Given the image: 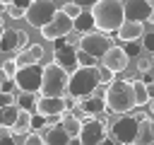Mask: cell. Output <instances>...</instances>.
<instances>
[{"mask_svg": "<svg viewBox=\"0 0 154 145\" xmlns=\"http://www.w3.org/2000/svg\"><path fill=\"white\" fill-rule=\"evenodd\" d=\"M46 123H48L46 116H41V114H31V130H41Z\"/></svg>", "mask_w": 154, "mask_h": 145, "instance_id": "cell-32", "label": "cell"}, {"mask_svg": "<svg viewBox=\"0 0 154 145\" xmlns=\"http://www.w3.org/2000/svg\"><path fill=\"white\" fill-rule=\"evenodd\" d=\"M96 60H99V58H94V56H89V53H84V51H77V68H94Z\"/></svg>", "mask_w": 154, "mask_h": 145, "instance_id": "cell-27", "label": "cell"}, {"mask_svg": "<svg viewBox=\"0 0 154 145\" xmlns=\"http://www.w3.org/2000/svg\"><path fill=\"white\" fill-rule=\"evenodd\" d=\"M10 104H17V97L12 92H2L0 89V106H10Z\"/></svg>", "mask_w": 154, "mask_h": 145, "instance_id": "cell-34", "label": "cell"}, {"mask_svg": "<svg viewBox=\"0 0 154 145\" xmlns=\"http://www.w3.org/2000/svg\"><path fill=\"white\" fill-rule=\"evenodd\" d=\"M152 70H154V56H152Z\"/></svg>", "mask_w": 154, "mask_h": 145, "instance_id": "cell-49", "label": "cell"}, {"mask_svg": "<svg viewBox=\"0 0 154 145\" xmlns=\"http://www.w3.org/2000/svg\"><path fill=\"white\" fill-rule=\"evenodd\" d=\"M132 94H135V106H147L149 104V92H147V85L144 80H132Z\"/></svg>", "mask_w": 154, "mask_h": 145, "instance_id": "cell-21", "label": "cell"}, {"mask_svg": "<svg viewBox=\"0 0 154 145\" xmlns=\"http://www.w3.org/2000/svg\"><path fill=\"white\" fill-rule=\"evenodd\" d=\"M99 80H101V85H108V82H113V72L108 68H101L99 70Z\"/></svg>", "mask_w": 154, "mask_h": 145, "instance_id": "cell-36", "label": "cell"}, {"mask_svg": "<svg viewBox=\"0 0 154 145\" xmlns=\"http://www.w3.org/2000/svg\"><path fill=\"white\" fill-rule=\"evenodd\" d=\"M2 12H7V5H5V2H0V14H2Z\"/></svg>", "mask_w": 154, "mask_h": 145, "instance_id": "cell-46", "label": "cell"}, {"mask_svg": "<svg viewBox=\"0 0 154 145\" xmlns=\"http://www.w3.org/2000/svg\"><path fill=\"white\" fill-rule=\"evenodd\" d=\"M29 46V36L22 29H5L0 39V53H12V51H24Z\"/></svg>", "mask_w": 154, "mask_h": 145, "instance_id": "cell-14", "label": "cell"}, {"mask_svg": "<svg viewBox=\"0 0 154 145\" xmlns=\"http://www.w3.org/2000/svg\"><path fill=\"white\" fill-rule=\"evenodd\" d=\"M67 145H82V143H79V138L75 135V138H70V143H67Z\"/></svg>", "mask_w": 154, "mask_h": 145, "instance_id": "cell-44", "label": "cell"}, {"mask_svg": "<svg viewBox=\"0 0 154 145\" xmlns=\"http://www.w3.org/2000/svg\"><path fill=\"white\" fill-rule=\"evenodd\" d=\"M55 12H58L55 0H31V5H29L26 12H24V19H26L31 27L41 29V27H46V24L55 17Z\"/></svg>", "mask_w": 154, "mask_h": 145, "instance_id": "cell-6", "label": "cell"}, {"mask_svg": "<svg viewBox=\"0 0 154 145\" xmlns=\"http://www.w3.org/2000/svg\"><path fill=\"white\" fill-rule=\"evenodd\" d=\"M41 58H43V46L31 44V46H26L24 51H19V56H17L14 60H17L19 68H24V65H36V63H41Z\"/></svg>", "mask_w": 154, "mask_h": 145, "instance_id": "cell-20", "label": "cell"}, {"mask_svg": "<svg viewBox=\"0 0 154 145\" xmlns=\"http://www.w3.org/2000/svg\"><path fill=\"white\" fill-rule=\"evenodd\" d=\"M147 85V92H149V97H154V82H144Z\"/></svg>", "mask_w": 154, "mask_h": 145, "instance_id": "cell-42", "label": "cell"}, {"mask_svg": "<svg viewBox=\"0 0 154 145\" xmlns=\"http://www.w3.org/2000/svg\"><path fill=\"white\" fill-rule=\"evenodd\" d=\"M0 2H5V5H17V7H29L31 5V0H0Z\"/></svg>", "mask_w": 154, "mask_h": 145, "instance_id": "cell-40", "label": "cell"}, {"mask_svg": "<svg viewBox=\"0 0 154 145\" xmlns=\"http://www.w3.org/2000/svg\"><path fill=\"white\" fill-rule=\"evenodd\" d=\"M96 29V24H94V17H91V12H84L82 10V14L75 19V31H79V34H87V31H94Z\"/></svg>", "mask_w": 154, "mask_h": 145, "instance_id": "cell-24", "label": "cell"}, {"mask_svg": "<svg viewBox=\"0 0 154 145\" xmlns=\"http://www.w3.org/2000/svg\"><path fill=\"white\" fill-rule=\"evenodd\" d=\"M17 114H19V106H17V104L0 106V126L12 128V126H14V121H17Z\"/></svg>", "mask_w": 154, "mask_h": 145, "instance_id": "cell-23", "label": "cell"}, {"mask_svg": "<svg viewBox=\"0 0 154 145\" xmlns=\"http://www.w3.org/2000/svg\"><path fill=\"white\" fill-rule=\"evenodd\" d=\"M41 65L36 63V65H24V68H19L17 70V75H14V85H17V89L19 92H31V94H36L38 89H41Z\"/></svg>", "mask_w": 154, "mask_h": 145, "instance_id": "cell-9", "label": "cell"}, {"mask_svg": "<svg viewBox=\"0 0 154 145\" xmlns=\"http://www.w3.org/2000/svg\"><path fill=\"white\" fill-rule=\"evenodd\" d=\"M0 70H2V75H5V77H10V80H14V75H17V70H19V65H17V60H14V58H7V60L2 63V68H0Z\"/></svg>", "mask_w": 154, "mask_h": 145, "instance_id": "cell-28", "label": "cell"}, {"mask_svg": "<svg viewBox=\"0 0 154 145\" xmlns=\"http://www.w3.org/2000/svg\"><path fill=\"white\" fill-rule=\"evenodd\" d=\"M132 145H154V118L152 116H142L140 118V126H137Z\"/></svg>", "mask_w": 154, "mask_h": 145, "instance_id": "cell-18", "label": "cell"}, {"mask_svg": "<svg viewBox=\"0 0 154 145\" xmlns=\"http://www.w3.org/2000/svg\"><path fill=\"white\" fill-rule=\"evenodd\" d=\"M55 51H53V63H58L60 68L70 70V68H77V51L79 46L72 41V39H55Z\"/></svg>", "mask_w": 154, "mask_h": 145, "instance_id": "cell-10", "label": "cell"}, {"mask_svg": "<svg viewBox=\"0 0 154 145\" xmlns=\"http://www.w3.org/2000/svg\"><path fill=\"white\" fill-rule=\"evenodd\" d=\"M149 111H152V116H154V97L149 99Z\"/></svg>", "mask_w": 154, "mask_h": 145, "instance_id": "cell-45", "label": "cell"}, {"mask_svg": "<svg viewBox=\"0 0 154 145\" xmlns=\"http://www.w3.org/2000/svg\"><path fill=\"white\" fill-rule=\"evenodd\" d=\"M140 118H142V114H132V111L118 116L111 123V138L118 145H132L135 133H137V126H140Z\"/></svg>", "mask_w": 154, "mask_h": 145, "instance_id": "cell-5", "label": "cell"}, {"mask_svg": "<svg viewBox=\"0 0 154 145\" xmlns=\"http://www.w3.org/2000/svg\"><path fill=\"white\" fill-rule=\"evenodd\" d=\"M17 106L19 109H29V111H36V97L31 92H22L17 97Z\"/></svg>", "mask_w": 154, "mask_h": 145, "instance_id": "cell-26", "label": "cell"}, {"mask_svg": "<svg viewBox=\"0 0 154 145\" xmlns=\"http://www.w3.org/2000/svg\"><path fill=\"white\" fill-rule=\"evenodd\" d=\"M142 46L149 51V53H154V29L152 31H144L142 34Z\"/></svg>", "mask_w": 154, "mask_h": 145, "instance_id": "cell-33", "label": "cell"}, {"mask_svg": "<svg viewBox=\"0 0 154 145\" xmlns=\"http://www.w3.org/2000/svg\"><path fill=\"white\" fill-rule=\"evenodd\" d=\"M106 123L101 121V118H84L82 121V128H79V143L82 145H99V143H103L108 135H106Z\"/></svg>", "mask_w": 154, "mask_h": 145, "instance_id": "cell-12", "label": "cell"}, {"mask_svg": "<svg viewBox=\"0 0 154 145\" xmlns=\"http://www.w3.org/2000/svg\"><path fill=\"white\" fill-rule=\"evenodd\" d=\"M70 138H75V135H70V133L63 128L60 121L46 126V130H43V140H46V145H67Z\"/></svg>", "mask_w": 154, "mask_h": 145, "instance_id": "cell-17", "label": "cell"}, {"mask_svg": "<svg viewBox=\"0 0 154 145\" xmlns=\"http://www.w3.org/2000/svg\"><path fill=\"white\" fill-rule=\"evenodd\" d=\"M60 123H63V128L70 133V135H79V128H82V121L72 114V111H65L63 116H60Z\"/></svg>", "mask_w": 154, "mask_h": 145, "instance_id": "cell-22", "label": "cell"}, {"mask_svg": "<svg viewBox=\"0 0 154 145\" xmlns=\"http://www.w3.org/2000/svg\"><path fill=\"white\" fill-rule=\"evenodd\" d=\"M142 34H144V24L142 22H132V19H125L120 27H118V39L120 41H137V39H142Z\"/></svg>", "mask_w": 154, "mask_h": 145, "instance_id": "cell-19", "label": "cell"}, {"mask_svg": "<svg viewBox=\"0 0 154 145\" xmlns=\"http://www.w3.org/2000/svg\"><path fill=\"white\" fill-rule=\"evenodd\" d=\"M103 99H106V109L113 111V114H128L135 109V94H132V82H125V80H113L106 85V92H103Z\"/></svg>", "mask_w": 154, "mask_h": 145, "instance_id": "cell-2", "label": "cell"}, {"mask_svg": "<svg viewBox=\"0 0 154 145\" xmlns=\"http://www.w3.org/2000/svg\"><path fill=\"white\" fill-rule=\"evenodd\" d=\"M101 63H103V68H108V70L116 75V72H123V70L128 68L130 56L125 53V48H120V46H111V48L103 53Z\"/></svg>", "mask_w": 154, "mask_h": 145, "instance_id": "cell-16", "label": "cell"}, {"mask_svg": "<svg viewBox=\"0 0 154 145\" xmlns=\"http://www.w3.org/2000/svg\"><path fill=\"white\" fill-rule=\"evenodd\" d=\"M91 17L99 31H118V27L125 22L123 0H99L96 5H91Z\"/></svg>", "mask_w": 154, "mask_h": 145, "instance_id": "cell-1", "label": "cell"}, {"mask_svg": "<svg viewBox=\"0 0 154 145\" xmlns=\"http://www.w3.org/2000/svg\"><path fill=\"white\" fill-rule=\"evenodd\" d=\"M123 10H125V19H132V22H144V19H152L154 14V5L149 0H125Z\"/></svg>", "mask_w": 154, "mask_h": 145, "instance_id": "cell-15", "label": "cell"}, {"mask_svg": "<svg viewBox=\"0 0 154 145\" xmlns=\"http://www.w3.org/2000/svg\"><path fill=\"white\" fill-rule=\"evenodd\" d=\"M137 68H140V72H149L152 70V58H140L137 60Z\"/></svg>", "mask_w": 154, "mask_h": 145, "instance_id": "cell-39", "label": "cell"}, {"mask_svg": "<svg viewBox=\"0 0 154 145\" xmlns=\"http://www.w3.org/2000/svg\"><path fill=\"white\" fill-rule=\"evenodd\" d=\"M101 85L99 80V68H75V72L67 77V94L75 97L77 102L82 97H89L96 92V87Z\"/></svg>", "mask_w": 154, "mask_h": 145, "instance_id": "cell-3", "label": "cell"}, {"mask_svg": "<svg viewBox=\"0 0 154 145\" xmlns=\"http://www.w3.org/2000/svg\"><path fill=\"white\" fill-rule=\"evenodd\" d=\"M24 12H26L24 7H17V5H7V14H10V17H14V19H22V17H24Z\"/></svg>", "mask_w": 154, "mask_h": 145, "instance_id": "cell-35", "label": "cell"}, {"mask_svg": "<svg viewBox=\"0 0 154 145\" xmlns=\"http://www.w3.org/2000/svg\"><path fill=\"white\" fill-rule=\"evenodd\" d=\"M12 130H14V133H26V130H31V111H29V109H19Z\"/></svg>", "mask_w": 154, "mask_h": 145, "instance_id": "cell-25", "label": "cell"}, {"mask_svg": "<svg viewBox=\"0 0 154 145\" xmlns=\"http://www.w3.org/2000/svg\"><path fill=\"white\" fill-rule=\"evenodd\" d=\"M2 80H5V75H2V70H0V82H2Z\"/></svg>", "mask_w": 154, "mask_h": 145, "instance_id": "cell-48", "label": "cell"}, {"mask_svg": "<svg viewBox=\"0 0 154 145\" xmlns=\"http://www.w3.org/2000/svg\"><path fill=\"white\" fill-rule=\"evenodd\" d=\"M65 111H67V106H65V97H38V99H36V114L46 116L48 121L63 116Z\"/></svg>", "mask_w": 154, "mask_h": 145, "instance_id": "cell-13", "label": "cell"}, {"mask_svg": "<svg viewBox=\"0 0 154 145\" xmlns=\"http://www.w3.org/2000/svg\"><path fill=\"white\" fill-rule=\"evenodd\" d=\"M103 111H106V99L99 97L96 92L89 94V97H82V99L75 104V109H72V114H75L79 121H84V118H96V116H101Z\"/></svg>", "mask_w": 154, "mask_h": 145, "instance_id": "cell-11", "label": "cell"}, {"mask_svg": "<svg viewBox=\"0 0 154 145\" xmlns=\"http://www.w3.org/2000/svg\"><path fill=\"white\" fill-rule=\"evenodd\" d=\"M14 130L12 128H5V126H0V145H17V140H14Z\"/></svg>", "mask_w": 154, "mask_h": 145, "instance_id": "cell-29", "label": "cell"}, {"mask_svg": "<svg viewBox=\"0 0 154 145\" xmlns=\"http://www.w3.org/2000/svg\"><path fill=\"white\" fill-rule=\"evenodd\" d=\"M2 31H5V27H2V22H0V39H2Z\"/></svg>", "mask_w": 154, "mask_h": 145, "instance_id": "cell-47", "label": "cell"}, {"mask_svg": "<svg viewBox=\"0 0 154 145\" xmlns=\"http://www.w3.org/2000/svg\"><path fill=\"white\" fill-rule=\"evenodd\" d=\"M24 145H46V140H43V135H41L38 130H31V133L26 135Z\"/></svg>", "mask_w": 154, "mask_h": 145, "instance_id": "cell-31", "label": "cell"}, {"mask_svg": "<svg viewBox=\"0 0 154 145\" xmlns=\"http://www.w3.org/2000/svg\"><path fill=\"white\" fill-rule=\"evenodd\" d=\"M63 12H65V14L70 17V19H77V17L82 14V7H79L77 2H72V0H70V2H67V5L63 7Z\"/></svg>", "mask_w": 154, "mask_h": 145, "instance_id": "cell-30", "label": "cell"}, {"mask_svg": "<svg viewBox=\"0 0 154 145\" xmlns=\"http://www.w3.org/2000/svg\"><path fill=\"white\" fill-rule=\"evenodd\" d=\"M67 70L60 68L58 63H48L41 70V97H63L67 92Z\"/></svg>", "mask_w": 154, "mask_h": 145, "instance_id": "cell-4", "label": "cell"}, {"mask_svg": "<svg viewBox=\"0 0 154 145\" xmlns=\"http://www.w3.org/2000/svg\"><path fill=\"white\" fill-rule=\"evenodd\" d=\"M111 46H113V44H111V36H108L106 31H99V29L87 31V34H82V39H79V51H84V53H89V56H94V58H103V53H106Z\"/></svg>", "mask_w": 154, "mask_h": 145, "instance_id": "cell-7", "label": "cell"}, {"mask_svg": "<svg viewBox=\"0 0 154 145\" xmlns=\"http://www.w3.org/2000/svg\"><path fill=\"white\" fill-rule=\"evenodd\" d=\"M99 145H116V140H113V138H111V135H108V138H106V140H103V143H99Z\"/></svg>", "mask_w": 154, "mask_h": 145, "instance_id": "cell-43", "label": "cell"}, {"mask_svg": "<svg viewBox=\"0 0 154 145\" xmlns=\"http://www.w3.org/2000/svg\"><path fill=\"white\" fill-rule=\"evenodd\" d=\"M72 2H77L79 7H91V5H96L99 0H72Z\"/></svg>", "mask_w": 154, "mask_h": 145, "instance_id": "cell-41", "label": "cell"}, {"mask_svg": "<svg viewBox=\"0 0 154 145\" xmlns=\"http://www.w3.org/2000/svg\"><path fill=\"white\" fill-rule=\"evenodd\" d=\"M125 53H128L130 58H132V56L137 58V53H140V46H137V41H128V46H125Z\"/></svg>", "mask_w": 154, "mask_h": 145, "instance_id": "cell-38", "label": "cell"}, {"mask_svg": "<svg viewBox=\"0 0 154 145\" xmlns=\"http://www.w3.org/2000/svg\"><path fill=\"white\" fill-rule=\"evenodd\" d=\"M0 22H2V14H0Z\"/></svg>", "mask_w": 154, "mask_h": 145, "instance_id": "cell-50", "label": "cell"}, {"mask_svg": "<svg viewBox=\"0 0 154 145\" xmlns=\"http://www.w3.org/2000/svg\"><path fill=\"white\" fill-rule=\"evenodd\" d=\"M0 89H2V92H12V94H14V89H17V85H14V80H10V77H5V80L0 82Z\"/></svg>", "mask_w": 154, "mask_h": 145, "instance_id": "cell-37", "label": "cell"}, {"mask_svg": "<svg viewBox=\"0 0 154 145\" xmlns=\"http://www.w3.org/2000/svg\"><path fill=\"white\" fill-rule=\"evenodd\" d=\"M70 31H75V19H70L63 10H58V12H55V17H53L46 27H41V36H43V39H48V41L63 39V36H67Z\"/></svg>", "mask_w": 154, "mask_h": 145, "instance_id": "cell-8", "label": "cell"}]
</instances>
